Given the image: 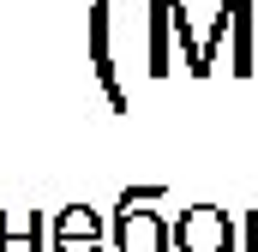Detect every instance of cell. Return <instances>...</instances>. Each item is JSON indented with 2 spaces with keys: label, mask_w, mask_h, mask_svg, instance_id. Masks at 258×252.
Wrapping results in <instances>:
<instances>
[{
  "label": "cell",
  "mask_w": 258,
  "mask_h": 252,
  "mask_svg": "<svg viewBox=\"0 0 258 252\" xmlns=\"http://www.w3.org/2000/svg\"><path fill=\"white\" fill-rule=\"evenodd\" d=\"M234 78H252V0H240V24H234Z\"/></svg>",
  "instance_id": "cell-7"
},
{
  "label": "cell",
  "mask_w": 258,
  "mask_h": 252,
  "mask_svg": "<svg viewBox=\"0 0 258 252\" xmlns=\"http://www.w3.org/2000/svg\"><path fill=\"white\" fill-rule=\"evenodd\" d=\"M240 252H258V210L240 216Z\"/></svg>",
  "instance_id": "cell-9"
},
{
  "label": "cell",
  "mask_w": 258,
  "mask_h": 252,
  "mask_svg": "<svg viewBox=\"0 0 258 252\" xmlns=\"http://www.w3.org/2000/svg\"><path fill=\"white\" fill-rule=\"evenodd\" d=\"M174 246L180 252H240V222L222 204H192L174 216Z\"/></svg>",
  "instance_id": "cell-1"
},
{
  "label": "cell",
  "mask_w": 258,
  "mask_h": 252,
  "mask_svg": "<svg viewBox=\"0 0 258 252\" xmlns=\"http://www.w3.org/2000/svg\"><path fill=\"white\" fill-rule=\"evenodd\" d=\"M108 240H114V252H168V246H174V222H168L162 210H138V204H114Z\"/></svg>",
  "instance_id": "cell-2"
},
{
  "label": "cell",
  "mask_w": 258,
  "mask_h": 252,
  "mask_svg": "<svg viewBox=\"0 0 258 252\" xmlns=\"http://www.w3.org/2000/svg\"><path fill=\"white\" fill-rule=\"evenodd\" d=\"M42 240H54V228L36 210H0V252H42Z\"/></svg>",
  "instance_id": "cell-6"
},
{
  "label": "cell",
  "mask_w": 258,
  "mask_h": 252,
  "mask_svg": "<svg viewBox=\"0 0 258 252\" xmlns=\"http://www.w3.org/2000/svg\"><path fill=\"white\" fill-rule=\"evenodd\" d=\"M150 6V48H144V72L168 78L174 72V0H144Z\"/></svg>",
  "instance_id": "cell-5"
},
{
  "label": "cell",
  "mask_w": 258,
  "mask_h": 252,
  "mask_svg": "<svg viewBox=\"0 0 258 252\" xmlns=\"http://www.w3.org/2000/svg\"><path fill=\"white\" fill-rule=\"evenodd\" d=\"M108 18H114V0H90V18H84V36H90V72L108 96L114 114H126V90H120V72H114V48H108Z\"/></svg>",
  "instance_id": "cell-3"
},
{
  "label": "cell",
  "mask_w": 258,
  "mask_h": 252,
  "mask_svg": "<svg viewBox=\"0 0 258 252\" xmlns=\"http://www.w3.org/2000/svg\"><path fill=\"white\" fill-rule=\"evenodd\" d=\"M108 240V222H102V210H90V204H66L54 210V252H102Z\"/></svg>",
  "instance_id": "cell-4"
},
{
  "label": "cell",
  "mask_w": 258,
  "mask_h": 252,
  "mask_svg": "<svg viewBox=\"0 0 258 252\" xmlns=\"http://www.w3.org/2000/svg\"><path fill=\"white\" fill-rule=\"evenodd\" d=\"M168 198V186H126L120 192V204H138V210H150V204H162Z\"/></svg>",
  "instance_id": "cell-8"
}]
</instances>
